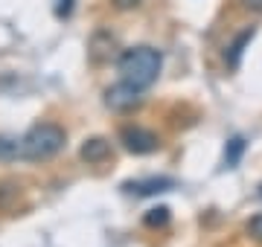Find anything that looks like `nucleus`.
<instances>
[{"label":"nucleus","mask_w":262,"mask_h":247,"mask_svg":"<svg viewBox=\"0 0 262 247\" xmlns=\"http://www.w3.org/2000/svg\"><path fill=\"white\" fill-rule=\"evenodd\" d=\"M160 67H163V56L155 47H131L122 53L120 58V76L125 85L137 87V90H149L160 76Z\"/></svg>","instance_id":"obj_1"},{"label":"nucleus","mask_w":262,"mask_h":247,"mask_svg":"<svg viewBox=\"0 0 262 247\" xmlns=\"http://www.w3.org/2000/svg\"><path fill=\"white\" fill-rule=\"evenodd\" d=\"M64 149V131L53 122L29 128L18 140V157L20 160H47Z\"/></svg>","instance_id":"obj_2"},{"label":"nucleus","mask_w":262,"mask_h":247,"mask_svg":"<svg viewBox=\"0 0 262 247\" xmlns=\"http://www.w3.org/2000/svg\"><path fill=\"white\" fill-rule=\"evenodd\" d=\"M122 143L131 154H151L158 152V134L149 131V128H122Z\"/></svg>","instance_id":"obj_3"},{"label":"nucleus","mask_w":262,"mask_h":247,"mask_svg":"<svg viewBox=\"0 0 262 247\" xmlns=\"http://www.w3.org/2000/svg\"><path fill=\"white\" fill-rule=\"evenodd\" d=\"M137 102H140V90L125 85V82L108 87V93H105V105H108L111 111H128V108H134Z\"/></svg>","instance_id":"obj_4"},{"label":"nucleus","mask_w":262,"mask_h":247,"mask_svg":"<svg viewBox=\"0 0 262 247\" xmlns=\"http://www.w3.org/2000/svg\"><path fill=\"white\" fill-rule=\"evenodd\" d=\"M122 189L131 195H160V192L175 189V181L172 178H146V181H128Z\"/></svg>","instance_id":"obj_5"},{"label":"nucleus","mask_w":262,"mask_h":247,"mask_svg":"<svg viewBox=\"0 0 262 247\" xmlns=\"http://www.w3.org/2000/svg\"><path fill=\"white\" fill-rule=\"evenodd\" d=\"M251 38H253V29H245V32H239V35H236L233 41H230V44H227V50H225V61L230 67H239L242 64V53H245V47H248V44H251Z\"/></svg>","instance_id":"obj_6"},{"label":"nucleus","mask_w":262,"mask_h":247,"mask_svg":"<svg viewBox=\"0 0 262 247\" xmlns=\"http://www.w3.org/2000/svg\"><path fill=\"white\" fill-rule=\"evenodd\" d=\"M111 154V143L108 140H102V137H94V140H84L82 145V157L88 163H102L105 157Z\"/></svg>","instance_id":"obj_7"},{"label":"nucleus","mask_w":262,"mask_h":247,"mask_svg":"<svg viewBox=\"0 0 262 247\" xmlns=\"http://www.w3.org/2000/svg\"><path fill=\"white\" fill-rule=\"evenodd\" d=\"M242 154H245V140L242 137H230L225 145V163H227V169H236L239 166V160H242Z\"/></svg>","instance_id":"obj_8"},{"label":"nucleus","mask_w":262,"mask_h":247,"mask_svg":"<svg viewBox=\"0 0 262 247\" xmlns=\"http://www.w3.org/2000/svg\"><path fill=\"white\" fill-rule=\"evenodd\" d=\"M166 221H169V209L166 207H155V209L146 212V224H149V227H163Z\"/></svg>","instance_id":"obj_9"},{"label":"nucleus","mask_w":262,"mask_h":247,"mask_svg":"<svg viewBox=\"0 0 262 247\" xmlns=\"http://www.w3.org/2000/svg\"><path fill=\"white\" fill-rule=\"evenodd\" d=\"M0 160H18V140L0 137Z\"/></svg>","instance_id":"obj_10"},{"label":"nucleus","mask_w":262,"mask_h":247,"mask_svg":"<svg viewBox=\"0 0 262 247\" xmlns=\"http://www.w3.org/2000/svg\"><path fill=\"white\" fill-rule=\"evenodd\" d=\"M248 233H251L256 241H262V212L251 218V224H248Z\"/></svg>","instance_id":"obj_11"},{"label":"nucleus","mask_w":262,"mask_h":247,"mask_svg":"<svg viewBox=\"0 0 262 247\" xmlns=\"http://www.w3.org/2000/svg\"><path fill=\"white\" fill-rule=\"evenodd\" d=\"M70 15V0H61V6H58V18H64Z\"/></svg>","instance_id":"obj_12"},{"label":"nucleus","mask_w":262,"mask_h":247,"mask_svg":"<svg viewBox=\"0 0 262 247\" xmlns=\"http://www.w3.org/2000/svg\"><path fill=\"white\" fill-rule=\"evenodd\" d=\"M245 6H248V9H256V12H262V0H242Z\"/></svg>","instance_id":"obj_13"},{"label":"nucleus","mask_w":262,"mask_h":247,"mask_svg":"<svg viewBox=\"0 0 262 247\" xmlns=\"http://www.w3.org/2000/svg\"><path fill=\"white\" fill-rule=\"evenodd\" d=\"M259 198H262V186H259Z\"/></svg>","instance_id":"obj_14"}]
</instances>
